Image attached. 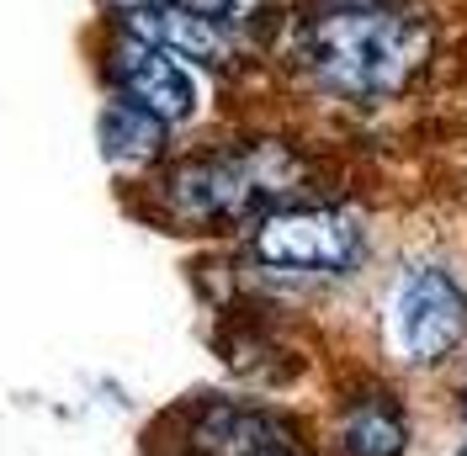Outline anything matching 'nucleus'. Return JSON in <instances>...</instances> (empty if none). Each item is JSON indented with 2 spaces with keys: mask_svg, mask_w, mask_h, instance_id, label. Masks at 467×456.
I'll use <instances>...</instances> for the list:
<instances>
[{
  "mask_svg": "<svg viewBox=\"0 0 467 456\" xmlns=\"http://www.w3.org/2000/svg\"><path fill=\"white\" fill-rule=\"evenodd\" d=\"M297 186H303V165L292 160L287 143L255 139L175 160L171 171L154 181V197H160V212L171 223L213 228V223H261V218L287 207Z\"/></svg>",
  "mask_w": 467,
  "mask_h": 456,
  "instance_id": "obj_1",
  "label": "nucleus"
},
{
  "mask_svg": "<svg viewBox=\"0 0 467 456\" xmlns=\"http://www.w3.org/2000/svg\"><path fill=\"white\" fill-rule=\"evenodd\" d=\"M425 54V32L393 11H324L297 37L303 69L335 96H388Z\"/></svg>",
  "mask_w": 467,
  "mask_h": 456,
  "instance_id": "obj_2",
  "label": "nucleus"
},
{
  "mask_svg": "<svg viewBox=\"0 0 467 456\" xmlns=\"http://www.w3.org/2000/svg\"><path fill=\"white\" fill-rule=\"evenodd\" d=\"M96 69H101V80H107L112 96L139 101L165 128H181V122H192V117L202 112V80H197V69L122 27H107L101 48H96Z\"/></svg>",
  "mask_w": 467,
  "mask_h": 456,
  "instance_id": "obj_3",
  "label": "nucleus"
},
{
  "mask_svg": "<svg viewBox=\"0 0 467 456\" xmlns=\"http://www.w3.org/2000/svg\"><path fill=\"white\" fill-rule=\"evenodd\" d=\"M250 255L271 271H346L361 255V228L340 207H282L255 223Z\"/></svg>",
  "mask_w": 467,
  "mask_h": 456,
  "instance_id": "obj_4",
  "label": "nucleus"
},
{
  "mask_svg": "<svg viewBox=\"0 0 467 456\" xmlns=\"http://www.w3.org/2000/svg\"><path fill=\"white\" fill-rule=\"evenodd\" d=\"M467 335V297L446 271H409L393 292V350L404 361H441Z\"/></svg>",
  "mask_w": 467,
  "mask_h": 456,
  "instance_id": "obj_5",
  "label": "nucleus"
},
{
  "mask_svg": "<svg viewBox=\"0 0 467 456\" xmlns=\"http://www.w3.org/2000/svg\"><path fill=\"white\" fill-rule=\"evenodd\" d=\"M112 27L165 48L181 64H202V69H223V64L239 58V32L213 22V16H197V11H186L175 0H149L139 11H122V16H112Z\"/></svg>",
  "mask_w": 467,
  "mask_h": 456,
  "instance_id": "obj_6",
  "label": "nucleus"
},
{
  "mask_svg": "<svg viewBox=\"0 0 467 456\" xmlns=\"http://www.w3.org/2000/svg\"><path fill=\"white\" fill-rule=\"evenodd\" d=\"M96 139H101V154L112 160L117 171H149L154 160H165L171 128L154 112H144L139 101L107 96L101 101V117H96Z\"/></svg>",
  "mask_w": 467,
  "mask_h": 456,
  "instance_id": "obj_7",
  "label": "nucleus"
},
{
  "mask_svg": "<svg viewBox=\"0 0 467 456\" xmlns=\"http://www.w3.org/2000/svg\"><path fill=\"white\" fill-rule=\"evenodd\" d=\"M192 451L197 456H265V451H282L276 440V425L265 420L261 409L250 403H207L202 414L192 420Z\"/></svg>",
  "mask_w": 467,
  "mask_h": 456,
  "instance_id": "obj_8",
  "label": "nucleus"
},
{
  "mask_svg": "<svg viewBox=\"0 0 467 456\" xmlns=\"http://www.w3.org/2000/svg\"><path fill=\"white\" fill-rule=\"evenodd\" d=\"M404 440H409L404 420H399L393 409H382V403L350 409L346 430H340V446H346L350 456H404Z\"/></svg>",
  "mask_w": 467,
  "mask_h": 456,
  "instance_id": "obj_9",
  "label": "nucleus"
},
{
  "mask_svg": "<svg viewBox=\"0 0 467 456\" xmlns=\"http://www.w3.org/2000/svg\"><path fill=\"white\" fill-rule=\"evenodd\" d=\"M175 5H186V11H197V16H213V22H223V27L244 32V22L261 11L265 0H175Z\"/></svg>",
  "mask_w": 467,
  "mask_h": 456,
  "instance_id": "obj_10",
  "label": "nucleus"
},
{
  "mask_svg": "<svg viewBox=\"0 0 467 456\" xmlns=\"http://www.w3.org/2000/svg\"><path fill=\"white\" fill-rule=\"evenodd\" d=\"M101 11H112V16H122V11H139V5H149V0H96Z\"/></svg>",
  "mask_w": 467,
  "mask_h": 456,
  "instance_id": "obj_11",
  "label": "nucleus"
},
{
  "mask_svg": "<svg viewBox=\"0 0 467 456\" xmlns=\"http://www.w3.org/2000/svg\"><path fill=\"white\" fill-rule=\"evenodd\" d=\"M265 456H282V451H265Z\"/></svg>",
  "mask_w": 467,
  "mask_h": 456,
  "instance_id": "obj_12",
  "label": "nucleus"
},
{
  "mask_svg": "<svg viewBox=\"0 0 467 456\" xmlns=\"http://www.w3.org/2000/svg\"><path fill=\"white\" fill-rule=\"evenodd\" d=\"M457 456H467V446H462V451H457Z\"/></svg>",
  "mask_w": 467,
  "mask_h": 456,
  "instance_id": "obj_13",
  "label": "nucleus"
},
{
  "mask_svg": "<svg viewBox=\"0 0 467 456\" xmlns=\"http://www.w3.org/2000/svg\"><path fill=\"white\" fill-rule=\"evenodd\" d=\"M462 409H467V403H462Z\"/></svg>",
  "mask_w": 467,
  "mask_h": 456,
  "instance_id": "obj_14",
  "label": "nucleus"
}]
</instances>
